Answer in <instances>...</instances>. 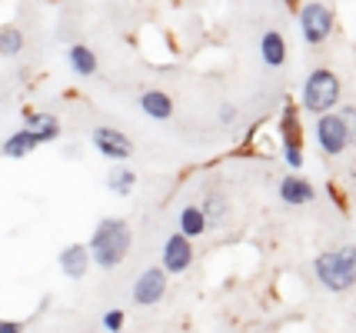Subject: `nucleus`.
Instances as JSON below:
<instances>
[{
	"instance_id": "1",
	"label": "nucleus",
	"mask_w": 356,
	"mask_h": 333,
	"mask_svg": "<svg viewBox=\"0 0 356 333\" xmlns=\"http://www.w3.org/2000/svg\"><path fill=\"white\" fill-rule=\"evenodd\" d=\"M130 247H134V234H130V223L124 217H104L93 227L90 243H87L90 260L104 270L120 267L127 260V254H130Z\"/></svg>"
},
{
	"instance_id": "2",
	"label": "nucleus",
	"mask_w": 356,
	"mask_h": 333,
	"mask_svg": "<svg viewBox=\"0 0 356 333\" xmlns=\"http://www.w3.org/2000/svg\"><path fill=\"white\" fill-rule=\"evenodd\" d=\"M300 104H303V111L310 113H330L337 104H340V77L333 74V70H313L310 77L303 80V90H300Z\"/></svg>"
},
{
	"instance_id": "3",
	"label": "nucleus",
	"mask_w": 356,
	"mask_h": 333,
	"mask_svg": "<svg viewBox=\"0 0 356 333\" xmlns=\"http://www.w3.org/2000/svg\"><path fill=\"white\" fill-rule=\"evenodd\" d=\"M313 270H316V280H320L330 293H346V290H353V277H350L346 260H343L340 250H323V254L313 260Z\"/></svg>"
},
{
	"instance_id": "4",
	"label": "nucleus",
	"mask_w": 356,
	"mask_h": 333,
	"mask_svg": "<svg viewBox=\"0 0 356 333\" xmlns=\"http://www.w3.org/2000/svg\"><path fill=\"white\" fill-rule=\"evenodd\" d=\"M333 24H337V17H333V10L326 7V3H307L303 10H300V31H303V40L307 44H323L326 37L333 33Z\"/></svg>"
},
{
	"instance_id": "5",
	"label": "nucleus",
	"mask_w": 356,
	"mask_h": 333,
	"mask_svg": "<svg viewBox=\"0 0 356 333\" xmlns=\"http://www.w3.org/2000/svg\"><path fill=\"white\" fill-rule=\"evenodd\" d=\"M90 143H93V150H97L100 157L113 160V163H124V160L134 157V140L117 127H93Z\"/></svg>"
},
{
	"instance_id": "6",
	"label": "nucleus",
	"mask_w": 356,
	"mask_h": 333,
	"mask_svg": "<svg viewBox=\"0 0 356 333\" xmlns=\"http://www.w3.org/2000/svg\"><path fill=\"white\" fill-rule=\"evenodd\" d=\"M316 143H320V150L326 157H337V154H343L353 143L346 127H343L340 113H320L316 117Z\"/></svg>"
},
{
	"instance_id": "7",
	"label": "nucleus",
	"mask_w": 356,
	"mask_h": 333,
	"mask_svg": "<svg viewBox=\"0 0 356 333\" xmlns=\"http://www.w3.org/2000/svg\"><path fill=\"white\" fill-rule=\"evenodd\" d=\"M170 273L163 267H147L140 273L137 280H134V303L137 307H156V303L167 297V280Z\"/></svg>"
},
{
	"instance_id": "8",
	"label": "nucleus",
	"mask_w": 356,
	"mask_h": 333,
	"mask_svg": "<svg viewBox=\"0 0 356 333\" xmlns=\"http://www.w3.org/2000/svg\"><path fill=\"white\" fill-rule=\"evenodd\" d=\"M160 267L167 273H186L193 267V240L184 237L180 230L163 240V254H160Z\"/></svg>"
},
{
	"instance_id": "9",
	"label": "nucleus",
	"mask_w": 356,
	"mask_h": 333,
	"mask_svg": "<svg viewBox=\"0 0 356 333\" xmlns=\"http://www.w3.org/2000/svg\"><path fill=\"white\" fill-rule=\"evenodd\" d=\"M57 263H60L63 277L67 280H83L87 277V270H90V250H87V243H67L57 257Z\"/></svg>"
},
{
	"instance_id": "10",
	"label": "nucleus",
	"mask_w": 356,
	"mask_h": 333,
	"mask_svg": "<svg viewBox=\"0 0 356 333\" xmlns=\"http://www.w3.org/2000/svg\"><path fill=\"white\" fill-rule=\"evenodd\" d=\"M24 127L40 140V147H44V143H54L63 130L60 120H57L54 113H47V111H24Z\"/></svg>"
},
{
	"instance_id": "11",
	"label": "nucleus",
	"mask_w": 356,
	"mask_h": 333,
	"mask_svg": "<svg viewBox=\"0 0 356 333\" xmlns=\"http://www.w3.org/2000/svg\"><path fill=\"white\" fill-rule=\"evenodd\" d=\"M313 197H316V190H313V184L307 180V177L286 174L283 180H280V200H283V204L307 206V204H313Z\"/></svg>"
},
{
	"instance_id": "12",
	"label": "nucleus",
	"mask_w": 356,
	"mask_h": 333,
	"mask_svg": "<svg viewBox=\"0 0 356 333\" xmlns=\"http://www.w3.org/2000/svg\"><path fill=\"white\" fill-rule=\"evenodd\" d=\"M283 157L286 163L300 170L303 167V150H300V124H296V111L286 107L283 111Z\"/></svg>"
},
{
	"instance_id": "13",
	"label": "nucleus",
	"mask_w": 356,
	"mask_h": 333,
	"mask_svg": "<svg viewBox=\"0 0 356 333\" xmlns=\"http://www.w3.org/2000/svg\"><path fill=\"white\" fill-rule=\"evenodd\" d=\"M140 111L147 113L150 120H170L173 117V97L167 90H143L140 94Z\"/></svg>"
},
{
	"instance_id": "14",
	"label": "nucleus",
	"mask_w": 356,
	"mask_h": 333,
	"mask_svg": "<svg viewBox=\"0 0 356 333\" xmlns=\"http://www.w3.org/2000/svg\"><path fill=\"white\" fill-rule=\"evenodd\" d=\"M37 147H40V140H37V137H33L27 127H20V130H14V133L3 140L0 154H3L7 160H24V157H31Z\"/></svg>"
},
{
	"instance_id": "15",
	"label": "nucleus",
	"mask_w": 356,
	"mask_h": 333,
	"mask_svg": "<svg viewBox=\"0 0 356 333\" xmlns=\"http://www.w3.org/2000/svg\"><path fill=\"white\" fill-rule=\"evenodd\" d=\"M260 57H264L266 67H283L286 64V40H283V33L280 31H266L260 37Z\"/></svg>"
},
{
	"instance_id": "16",
	"label": "nucleus",
	"mask_w": 356,
	"mask_h": 333,
	"mask_svg": "<svg viewBox=\"0 0 356 333\" xmlns=\"http://www.w3.org/2000/svg\"><path fill=\"white\" fill-rule=\"evenodd\" d=\"M67 64H70V70H74L77 77H93L97 67H100V60H97V54H93L87 44H70V50H67Z\"/></svg>"
},
{
	"instance_id": "17",
	"label": "nucleus",
	"mask_w": 356,
	"mask_h": 333,
	"mask_svg": "<svg viewBox=\"0 0 356 333\" xmlns=\"http://www.w3.org/2000/svg\"><path fill=\"white\" fill-rule=\"evenodd\" d=\"M177 227H180V234L190 240H197L207 234V217H203L200 204H186L184 210H180V217H177Z\"/></svg>"
},
{
	"instance_id": "18",
	"label": "nucleus",
	"mask_w": 356,
	"mask_h": 333,
	"mask_svg": "<svg viewBox=\"0 0 356 333\" xmlns=\"http://www.w3.org/2000/svg\"><path fill=\"white\" fill-rule=\"evenodd\" d=\"M134 187H137V174H134L130 167H124V163H117V167L107 174V190L110 193H117V197H130Z\"/></svg>"
},
{
	"instance_id": "19",
	"label": "nucleus",
	"mask_w": 356,
	"mask_h": 333,
	"mask_svg": "<svg viewBox=\"0 0 356 333\" xmlns=\"http://www.w3.org/2000/svg\"><path fill=\"white\" fill-rule=\"evenodd\" d=\"M24 47H27L24 31L14 24H3L0 27V57H17V54H24Z\"/></svg>"
},
{
	"instance_id": "20",
	"label": "nucleus",
	"mask_w": 356,
	"mask_h": 333,
	"mask_svg": "<svg viewBox=\"0 0 356 333\" xmlns=\"http://www.w3.org/2000/svg\"><path fill=\"white\" fill-rule=\"evenodd\" d=\"M200 210H203V217H207V227H217L223 220V213H227V200L213 193V197H207L200 204Z\"/></svg>"
},
{
	"instance_id": "21",
	"label": "nucleus",
	"mask_w": 356,
	"mask_h": 333,
	"mask_svg": "<svg viewBox=\"0 0 356 333\" xmlns=\"http://www.w3.org/2000/svg\"><path fill=\"white\" fill-rule=\"evenodd\" d=\"M124 323H127V314L120 310V307H113V310L104 314V330L107 333H120L124 330Z\"/></svg>"
},
{
	"instance_id": "22",
	"label": "nucleus",
	"mask_w": 356,
	"mask_h": 333,
	"mask_svg": "<svg viewBox=\"0 0 356 333\" xmlns=\"http://www.w3.org/2000/svg\"><path fill=\"white\" fill-rule=\"evenodd\" d=\"M340 120H343V127H346V133H350V140L356 143V107H343Z\"/></svg>"
},
{
	"instance_id": "23",
	"label": "nucleus",
	"mask_w": 356,
	"mask_h": 333,
	"mask_svg": "<svg viewBox=\"0 0 356 333\" xmlns=\"http://www.w3.org/2000/svg\"><path fill=\"white\" fill-rule=\"evenodd\" d=\"M340 254H343V260H346V270H350V277H353V286H356V247H343Z\"/></svg>"
},
{
	"instance_id": "24",
	"label": "nucleus",
	"mask_w": 356,
	"mask_h": 333,
	"mask_svg": "<svg viewBox=\"0 0 356 333\" xmlns=\"http://www.w3.org/2000/svg\"><path fill=\"white\" fill-rule=\"evenodd\" d=\"M233 120H236V107H233V104H223V107H220V124L230 127Z\"/></svg>"
},
{
	"instance_id": "25",
	"label": "nucleus",
	"mask_w": 356,
	"mask_h": 333,
	"mask_svg": "<svg viewBox=\"0 0 356 333\" xmlns=\"http://www.w3.org/2000/svg\"><path fill=\"white\" fill-rule=\"evenodd\" d=\"M0 333H24L20 320H0Z\"/></svg>"
}]
</instances>
